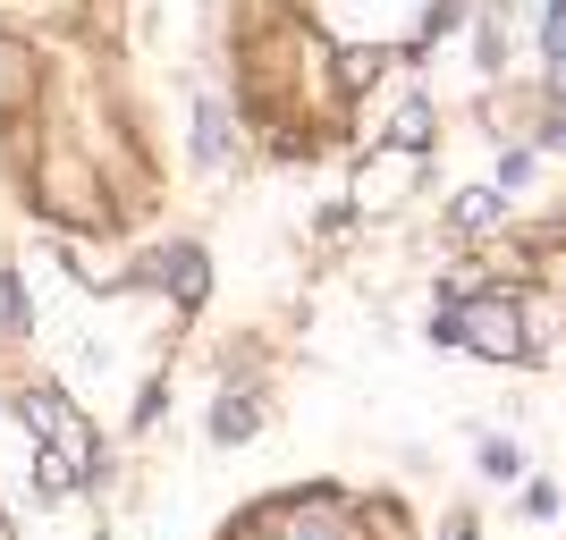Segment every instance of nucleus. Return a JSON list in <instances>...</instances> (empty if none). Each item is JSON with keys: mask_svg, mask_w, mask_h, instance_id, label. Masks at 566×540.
Wrapping results in <instances>:
<instances>
[{"mask_svg": "<svg viewBox=\"0 0 566 540\" xmlns=\"http://www.w3.org/2000/svg\"><path fill=\"white\" fill-rule=\"evenodd\" d=\"M440 338H449V347H473V354H499V363H516V354H524V321H516L507 296H473L465 313L440 321Z\"/></svg>", "mask_w": 566, "mask_h": 540, "instance_id": "f257e3e1", "label": "nucleus"}, {"mask_svg": "<svg viewBox=\"0 0 566 540\" xmlns=\"http://www.w3.org/2000/svg\"><path fill=\"white\" fill-rule=\"evenodd\" d=\"M144 279H161L169 296H187V305H203V287H212V279H203V254H187V245H178V254H161Z\"/></svg>", "mask_w": 566, "mask_h": 540, "instance_id": "f03ea898", "label": "nucleus"}, {"mask_svg": "<svg viewBox=\"0 0 566 540\" xmlns=\"http://www.w3.org/2000/svg\"><path fill=\"white\" fill-rule=\"evenodd\" d=\"M195 152H203V161H220V152H229V136H220V110H212V102L195 110Z\"/></svg>", "mask_w": 566, "mask_h": 540, "instance_id": "7ed1b4c3", "label": "nucleus"}, {"mask_svg": "<svg viewBox=\"0 0 566 540\" xmlns=\"http://www.w3.org/2000/svg\"><path fill=\"white\" fill-rule=\"evenodd\" d=\"M212 431H220V440H245V431H254V398H229L212 414Z\"/></svg>", "mask_w": 566, "mask_h": 540, "instance_id": "20e7f679", "label": "nucleus"}, {"mask_svg": "<svg viewBox=\"0 0 566 540\" xmlns=\"http://www.w3.org/2000/svg\"><path fill=\"white\" fill-rule=\"evenodd\" d=\"M0 329H9V338L25 329V296H18V279H9V271H0Z\"/></svg>", "mask_w": 566, "mask_h": 540, "instance_id": "39448f33", "label": "nucleus"}, {"mask_svg": "<svg viewBox=\"0 0 566 540\" xmlns=\"http://www.w3.org/2000/svg\"><path fill=\"white\" fill-rule=\"evenodd\" d=\"M499 212V194H457V229H482Z\"/></svg>", "mask_w": 566, "mask_h": 540, "instance_id": "423d86ee", "label": "nucleus"}, {"mask_svg": "<svg viewBox=\"0 0 566 540\" xmlns=\"http://www.w3.org/2000/svg\"><path fill=\"white\" fill-rule=\"evenodd\" d=\"M549 60H558V94H566V0L549 9Z\"/></svg>", "mask_w": 566, "mask_h": 540, "instance_id": "0eeeda50", "label": "nucleus"}, {"mask_svg": "<svg viewBox=\"0 0 566 540\" xmlns=\"http://www.w3.org/2000/svg\"><path fill=\"white\" fill-rule=\"evenodd\" d=\"M287 540H338V523H322V516H313V507H305V516H296V532H287Z\"/></svg>", "mask_w": 566, "mask_h": 540, "instance_id": "6e6552de", "label": "nucleus"}, {"mask_svg": "<svg viewBox=\"0 0 566 540\" xmlns=\"http://www.w3.org/2000/svg\"><path fill=\"white\" fill-rule=\"evenodd\" d=\"M549 144H566V110H558V127H549Z\"/></svg>", "mask_w": 566, "mask_h": 540, "instance_id": "1a4fd4ad", "label": "nucleus"}]
</instances>
